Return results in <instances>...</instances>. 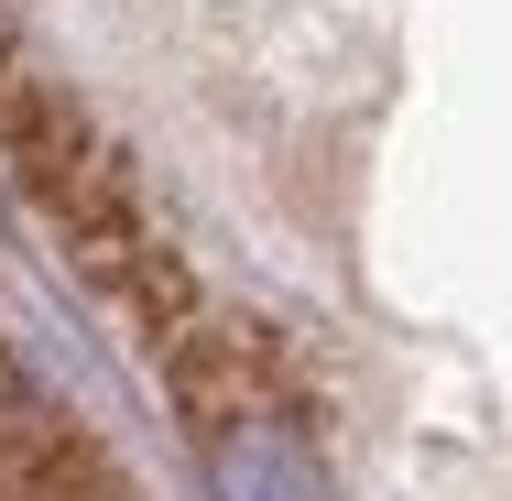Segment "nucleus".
Returning <instances> with one entry per match:
<instances>
[{"label":"nucleus","instance_id":"nucleus-1","mask_svg":"<svg viewBox=\"0 0 512 501\" xmlns=\"http://www.w3.org/2000/svg\"><path fill=\"white\" fill-rule=\"evenodd\" d=\"M207 480H218V501H327L306 425H284L273 403H240L229 425H207Z\"/></svg>","mask_w":512,"mask_h":501}]
</instances>
